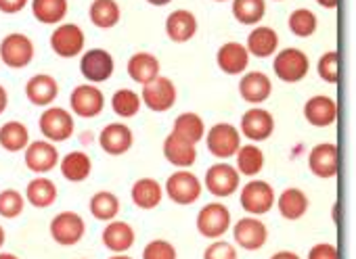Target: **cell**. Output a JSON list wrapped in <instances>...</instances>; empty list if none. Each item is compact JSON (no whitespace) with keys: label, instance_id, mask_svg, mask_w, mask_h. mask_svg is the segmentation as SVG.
Listing matches in <instances>:
<instances>
[{"label":"cell","instance_id":"cell-4","mask_svg":"<svg viewBox=\"0 0 356 259\" xmlns=\"http://www.w3.org/2000/svg\"><path fill=\"white\" fill-rule=\"evenodd\" d=\"M176 97H178V90L174 82L170 78L157 76L155 80L143 86L140 103L153 113H165L176 105Z\"/></svg>","mask_w":356,"mask_h":259},{"label":"cell","instance_id":"cell-42","mask_svg":"<svg viewBox=\"0 0 356 259\" xmlns=\"http://www.w3.org/2000/svg\"><path fill=\"white\" fill-rule=\"evenodd\" d=\"M316 74L323 82L337 84V78H339V55H337V51H327L321 55V59L316 63Z\"/></svg>","mask_w":356,"mask_h":259},{"label":"cell","instance_id":"cell-31","mask_svg":"<svg viewBox=\"0 0 356 259\" xmlns=\"http://www.w3.org/2000/svg\"><path fill=\"white\" fill-rule=\"evenodd\" d=\"M88 17L95 28L99 30H111L120 24L122 11L115 0H92L88 7Z\"/></svg>","mask_w":356,"mask_h":259},{"label":"cell","instance_id":"cell-9","mask_svg":"<svg viewBox=\"0 0 356 259\" xmlns=\"http://www.w3.org/2000/svg\"><path fill=\"white\" fill-rule=\"evenodd\" d=\"M204 186L210 190V194H214L218 199H225V197H231V194H235L239 190L241 176L235 169V165H231V163H214L206 172Z\"/></svg>","mask_w":356,"mask_h":259},{"label":"cell","instance_id":"cell-13","mask_svg":"<svg viewBox=\"0 0 356 259\" xmlns=\"http://www.w3.org/2000/svg\"><path fill=\"white\" fill-rule=\"evenodd\" d=\"M115 63L113 57L105 49H90L80 59V74L88 84H101L107 82L113 76Z\"/></svg>","mask_w":356,"mask_h":259},{"label":"cell","instance_id":"cell-36","mask_svg":"<svg viewBox=\"0 0 356 259\" xmlns=\"http://www.w3.org/2000/svg\"><path fill=\"white\" fill-rule=\"evenodd\" d=\"M30 144V132L28 126L22 122H7L0 128V147L9 153H19L26 151Z\"/></svg>","mask_w":356,"mask_h":259},{"label":"cell","instance_id":"cell-7","mask_svg":"<svg viewBox=\"0 0 356 259\" xmlns=\"http://www.w3.org/2000/svg\"><path fill=\"white\" fill-rule=\"evenodd\" d=\"M34 42L19 32H13L0 42V61L11 69H24L34 59Z\"/></svg>","mask_w":356,"mask_h":259},{"label":"cell","instance_id":"cell-43","mask_svg":"<svg viewBox=\"0 0 356 259\" xmlns=\"http://www.w3.org/2000/svg\"><path fill=\"white\" fill-rule=\"evenodd\" d=\"M143 259H178V253L170 240L155 238L143 249Z\"/></svg>","mask_w":356,"mask_h":259},{"label":"cell","instance_id":"cell-11","mask_svg":"<svg viewBox=\"0 0 356 259\" xmlns=\"http://www.w3.org/2000/svg\"><path fill=\"white\" fill-rule=\"evenodd\" d=\"M51 236L59 247H74L82 240L86 232V224L82 215L74 211H61L51 219Z\"/></svg>","mask_w":356,"mask_h":259},{"label":"cell","instance_id":"cell-52","mask_svg":"<svg viewBox=\"0 0 356 259\" xmlns=\"http://www.w3.org/2000/svg\"><path fill=\"white\" fill-rule=\"evenodd\" d=\"M0 259H19V257L13 253H0Z\"/></svg>","mask_w":356,"mask_h":259},{"label":"cell","instance_id":"cell-33","mask_svg":"<svg viewBox=\"0 0 356 259\" xmlns=\"http://www.w3.org/2000/svg\"><path fill=\"white\" fill-rule=\"evenodd\" d=\"M235 169L239 172V176H248L254 178L264 169V153L258 144L250 142L239 147V151L235 153Z\"/></svg>","mask_w":356,"mask_h":259},{"label":"cell","instance_id":"cell-46","mask_svg":"<svg viewBox=\"0 0 356 259\" xmlns=\"http://www.w3.org/2000/svg\"><path fill=\"white\" fill-rule=\"evenodd\" d=\"M28 0H0V13H7V15H15L22 9H26Z\"/></svg>","mask_w":356,"mask_h":259},{"label":"cell","instance_id":"cell-49","mask_svg":"<svg viewBox=\"0 0 356 259\" xmlns=\"http://www.w3.org/2000/svg\"><path fill=\"white\" fill-rule=\"evenodd\" d=\"M337 3H339V0H316V5L318 7H323V9H335L337 7Z\"/></svg>","mask_w":356,"mask_h":259},{"label":"cell","instance_id":"cell-24","mask_svg":"<svg viewBox=\"0 0 356 259\" xmlns=\"http://www.w3.org/2000/svg\"><path fill=\"white\" fill-rule=\"evenodd\" d=\"M101 240L111 253H126L134 247L136 234H134V228L130 224L120 222V219H111L103 228Z\"/></svg>","mask_w":356,"mask_h":259},{"label":"cell","instance_id":"cell-18","mask_svg":"<svg viewBox=\"0 0 356 259\" xmlns=\"http://www.w3.org/2000/svg\"><path fill=\"white\" fill-rule=\"evenodd\" d=\"M304 119L314 128H329L337 119V103L327 94L310 97L304 103Z\"/></svg>","mask_w":356,"mask_h":259},{"label":"cell","instance_id":"cell-21","mask_svg":"<svg viewBox=\"0 0 356 259\" xmlns=\"http://www.w3.org/2000/svg\"><path fill=\"white\" fill-rule=\"evenodd\" d=\"M216 63L227 76H241L250 65V53L241 42H227L216 53Z\"/></svg>","mask_w":356,"mask_h":259},{"label":"cell","instance_id":"cell-6","mask_svg":"<svg viewBox=\"0 0 356 259\" xmlns=\"http://www.w3.org/2000/svg\"><path fill=\"white\" fill-rule=\"evenodd\" d=\"M231 211L225 203L214 201L202 207V211L197 213V230L202 236L206 238H220L222 234H227V230H231Z\"/></svg>","mask_w":356,"mask_h":259},{"label":"cell","instance_id":"cell-32","mask_svg":"<svg viewBox=\"0 0 356 259\" xmlns=\"http://www.w3.org/2000/svg\"><path fill=\"white\" fill-rule=\"evenodd\" d=\"M172 134L183 138L191 144H197L204 136H206V124L204 119L197 115V113H181L176 119H174V126H172Z\"/></svg>","mask_w":356,"mask_h":259},{"label":"cell","instance_id":"cell-44","mask_svg":"<svg viewBox=\"0 0 356 259\" xmlns=\"http://www.w3.org/2000/svg\"><path fill=\"white\" fill-rule=\"evenodd\" d=\"M204 259H237V249L231 242L216 238V242L204 251Z\"/></svg>","mask_w":356,"mask_h":259},{"label":"cell","instance_id":"cell-26","mask_svg":"<svg viewBox=\"0 0 356 259\" xmlns=\"http://www.w3.org/2000/svg\"><path fill=\"white\" fill-rule=\"evenodd\" d=\"M245 49L250 55H254L258 59H268L279 49V34L268 26H258L250 32Z\"/></svg>","mask_w":356,"mask_h":259},{"label":"cell","instance_id":"cell-29","mask_svg":"<svg viewBox=\"0 0 356 259\" xmlns=\"http://www.w3.org/2000/svg\"><path fill=\"white\" fill-rule=\"evenodd\" d=\"M130 197H132V203L138 207V209H155L161 199H163V188L157 180L153 178H140L132 184L130 188Z\"/></svg>","mask_w":356,"mask_h":259},{"label":"cell","instance_id":"cell-23","mask_svg":"<svg viewBox=\"0 0 356 259\" xmlns=\"http://www.w3.org/2000/svg\"><path fill=\"white\" fill-rule=\"evenodd\" d=\"M163 157L168 163H172L174 167H181V169H187L195 163L197 159V144H191L183 138L174 136L172 132L165 136L163 140Z\"/></svg>","mask_w":356,"mask_h":259},{"label":"cell","instance_id":"cell-20","mask_svg":"<svg viewBox=\"0 0 356 259\" xmlns=\"http://www.w3.org/2000/svg\"><path fill=\"white\" fill-rule=\"evenodd\" d=\"M270 92H273V82L262 72H248L239 80V94H241V99L245 103L254 105V107H258L264 101H268Z\"/></svg>","mask_w":356,"mask_h":259},{"label":"cell","instance_id":"cell-28","mask_svg":"<svg viewBox=\"0 0 356 259\" xmlns=\"http://www.w3.org/2000/svg\"><path fill=\"white\" fill-rule=\"evenodd\" d=\"M275 203H277L279 213H281L285 219H289V222H296V219L304 217L306 211H308V205H310L306 192L300 190V188H285V190L275 199Z\"/></svg>","mask_w":356,"mask_h":259},{"label":"cell","instance_id":"cell-2","mask_svg":"<svg viewBox=\"0 0 356 259\" xmlns=\"http://www.w3.org/2000/svg\"><path fill=\"white\" fill-rule=\"evenodd\" d=\"M202 190H204L202 180L193 172H189V169L174 172L165 180V186H163V192L176 205H193L202 197Z\"/></svg>","mask_w":356,"mask_h":259},{"label":"cell","instance_id":"cell-47","mask_svg":"<svg viewBox=\"0 0 356 259\" xmlns=\"http://www.w3.org/2000/svg\"><path fill=\"white\" fill-rule=\"evenodd\" d=\"M7 105H9V94H7L5 86L0 84V115L7 111Z\"/></svg>","mask_w":356,"mask_h":259},{"label":"cell","instance_id":"cell-5","mask_svg":"<svg viewBox=\"0 0 356 259\" xmlns=\"http://www.w3.org/2000/svg\"><path fill=\"white\" fill-rule=\"evenodd\" d=\"M204 138H206L208 151L216 159H231V157H235V153L241 147V134H239V130L235 126L227 124V122L214 124Z\"/></svg>","mask_w":356,"mask_h":259},{"label":"cell","instance_id":"cell-51","mask_svg":"<svg viewBox=\"0 0 356 259\" xmlns=\"http://www.w3.org/2000/svg\"><path fill=\"white\" fill-rule=\"evenodd\" d=\"M5 240H7V234H5V228L0 226V249L5 247Z\"/></svg>","mask_w":356,"mask_h":259},{"label":"cell","instance_id":"cell-50","mask_svg":"<svg viewBox=\"0 0 356 259\" xmlns=\"http://www.w3.org/2000/svg\"><path fill=\"white\" fill-rule=\"evenodd\" d=\"M149 5H153V7H165V5H170L172 0H147Z\"/></svg>","mask_w":356,"mask_h":259},{"label":"cell","instance_id":"cell-30","mask_svg":"<svg viewBox=\"0 0 356 259\" xmlns=\"http://www.w3.org/2000/svg\"><path fill=\"white\" fill-rule=\"evenodd\" d=\"M61 176L70 182H84L92 174V159L84 151H72L59 161Z\"/></svg>","mask_w":356,"mask_h":259},{"label":"cell","instance_id":"cell-40","mask_svg":"<svg viewBox=\"0 0 356 259\" xmlns=\"http://www.w3.org/2000/svg\"><path fill=\"white\" fill-rule=\"evenodd\" d=\"M287 28H289V32L293 34V36H298V38H310L314 32H316V28H318V19H316V15L310 11V9H296L291 15H289V19H287Z\"/></svg>","mask_w":356,"mask_h":259},{"label":"cell","instance_id":"cell-27","mask_svg":"<svg viewBox=\"0 0 356 259\" xmlns=\"http://www.w3.org/2000/svg\"><path fill=\"white\" fill-rule=\"evenodd\" d=\"M126 69H128V76L132 82L145 86L159 76V59L151 53H134L128 59Z\"/></svg>","mask_w":356,"mask_h":259},{"label":"cell","instance_id":"cell-39","mask_svg":"<svg viewBox=\"0 0 356 259\" xmlns=\"http://www.w3.org/2000/svg\"><path fill=\"white\" fill-rule=\"evenodd\" d=\"M140 94L130 88H120L111 97V109L118 117L130 119L140 111Z\"/></svg>","mask_w":356,"mask_h":259},{"label":"cell","instance_id":"cell-14","mask_svg":"<svg viewBox=\"0 0 356 259\" xmlns=\"http://www.w3.org/2000/svg\"><path fill=\"white\" fill-rule=\"evenodd\" d=\"M233 238L235 242L245 251H258L268 240V228L266 224L256 215H245L233 226Z\"/></svg>","mask_w":356,"mask_h":259},{"label":"cell","instance_id":"cell-45","mask_svg":"<svg viewBox=\"0 0 356 259\" xmlns=\"http://www.w3.org/2000/svg\"><path fill=\"white\" fill-rule=\"evenodd\" d=\"M308 259H337V249L331 242H318L308 251Z\"/></svg>","mask_w":356,"mask_h":259},{"label":"cell","instance_id":"cell-1","mask_svg":"<svg viewBox=\"0 0 356 259\" xmlns=\"http://www.w3.org/2000/svg\"><path fill=\"white\" fill-rule=\"evenodd\" d=\"M273 72L275 76L285 82V84H298L302 82L308 72H310V59L304 51L300 49H281L275 53V61H273Z\"/></svg>","mask_w":356,"mask_h":259},{"label":"cell","instance_id":"cell-19","mask_svg":"<svg viewBox=\"0 0 356 259\" xmlns=\"http://www.w3.org/2000/svg\"><path fill=\"white\" fill-rule=\"evenodd\" d=\"M308 167L310 172L321 180H331L337 176V147L333 142H321L316 144L308 155Z\"/></svg>","mask_w":356,"mask_h":259},{"label":"cell","instance_id":"cell-10","mask_svg":"<svg viewBox=\"0 0 356 259\" xmlns=\"http://www.w3.org/2000/svg\"><path fill=\"white\" fill-rule=\"evenodd\" d=\"M86 44V36L80 26L76 24H59L57 30L51 34V49L61 59H74L82 55Z\"/></svg>","mask_w":356,"mask_h":259},{"label":"cell","instance_id":"cell-25","mask_svg":"<svg viewBox=\"0 0 356 259\" xmlns=\"http://www.w3.org/2000/svg\"><path fill=\"white\" fill-rule=\"evenodd\" d=\"M26 97L36 107H49L59 97V84L49 74H36L26 84Z\"/></svg>","mask_w":356,"mask_h":259},{"label":"cell","instance_id":"cell-22","mask_svg":"<svg viewBox=\"0 0 356 259\" xmlns=\"http://www.w3.org/2000/svg\"><path fill=\"white\" fill-rule=\"evenodd\" d=\"M165 34L176 44L189 42L197 34V17L187 9H178L170 13L165 19Z\"/></svg>","mask_w":356,"mask_h":259},{"label":"cell","instance_id":"cell-53","mask_svg":"<svg viewBox=\"0 0 356 259\" xmlns=\"http://www.w3.org/2000/svg\"><path fill=\"white\" fill-rule=\"evenodd\" d=\"M109 259H132V257H128L126 253H115L113 257H109Z\"/></svg>","mask_w":356,"mask_h":259},{"label":"cell","instance_id":"cell-3","mask_svg":"<svg viewBox=\"0 0 356 259\" xmlns=\"http://www.w3.org/2000/svg\"><path fill=\"white\" fill-rule=\"evenodd\" d=\"M275 199H277L275 188L264 180H250L248 184H243L239 194V203L243 211L256 217L268 213L275 207Z\"/></svg>","mask_w":356,"mask_h":259},{"label":"cell","instance_id":"cell-37","mask_svg":"<svg viewBox=\"0 0 356 259\" xmlns=\"http://www.w3.org/2000/svg\"><path fill=\"white\" fill-rule=\"evenodd\" d=\"M231 11L241 26H258L266 15V0H233Z\"/></svg>","mask_w":356,"mask_h":259},{"label":"cell","instance_id":"cell-8","mask_svg":"<svg viewBox=\"0 0 356 259\" xmlns=\"http://www.w3.org/2000/svg\"><path fill=\"white\" fill-rule=\"evenodd\" d=\"M38 128L49 142H65L74 136V115L61 107H49L40 115Z\"/></svg>","mask_w":356,"mask_h":259},{"label":"cell","instance_id":"cell-35","mask_svg":"<svg viewBox=\"0 0 356 259\" xmlns=\"http://www.w3.org/2000/svg\"><path fill=\"white\" fill-rule=\"evenodd\" d=\"M67 0H32V13L44 26H57L67 15Z\"/></svg>","mask_w":356,"mask_h":259},{"label":"cell","instance_id":"cell-34","mask_svg":"<svg viewBox=\"0 0 356 259\" xmlns=\"http://www.w3.org/2000/svg\"><path fill=\"white\" fill-rule=\"evenodd\" d=\"M26 201L36 209H47L57 201V186L49 178H34L26 188Z\"/></svg>","mask_w":356,"mask_h":259},{"label":"cell","instance_id":"cell-38","mask_svg":"<svg viewBox=\"0 0 356 259\" xmlns=\"http://www.w3.org/2000/svg\"><path fill=\"white\" fill-rule=\"evenodd\" d=\"M88 209H90L95 219L111 222L120 213V199L113 192H109V190H99V192L92 194V199L88 203Z\"/></svg>","mask_w":356,"mask_h":259},{"label":"cell","instance_id":"cell-54","mask_svg":"<svg viewBox=\"0 0 356 259\" xmlns=\"http://www.w3.org/2000/svg\"><path fill=\"white\" fill-rule=\"evenodd\" d=\"M214 3H227V0H214Z\"/></svg>","mask_w":356,"mask_h":259},{"label":"cell","instance_id":"cell-41","mask_svg":"<svg viewBox=\"0 0 356 259\" xmlns=\"http://www.w3.org/2000/svg\"><path fill=\"white\" fill-rule=\"evenodd\" d=\"M26 207V197L15 190V188H5L0 190V215L7 219H15L17 215H22Z\"/></svg>","mask_w":356,"mask_h":259},{"label":"cell","instance_id":"cell-17","mask_svg":"<svg viewBox=\"0 0 356 259\" xmlns=\"http://www.w3.org/2000/svg\"><path fill=\"white\" fill-rule=\"evenodd\" d=\"M132 142H134V134L132 130L122 124V122H115V124H107L101 134H99V144L101 149L107 153V155H113V157H120L124 153H128L132 149Z\"/></svg>","mask_w":356,"mask_h":259},{"label":"cell","instance_id":"cell-12","mask_svg":"<svg viewBox=\"0 0 356 259\" xmlns=\"http://www.w3.org/2000/svg\"><path fill=\"white\" fill-rule=\"evenodd\" d=\"M70 107L72 111L82 119H92L103 113L105 109V97L95 84H80L70 94Z\"/></svg>","mask_w":356,"mask_h":259},{"label":"cell","instance_id":"cell-16","mask_svg":"<svg viewBox=\"0 0 356 259\" xmlns=\"http://www.w3.org/2000/svg\"><path fill=\"white\" fill-rule=\"evenodd\" d=\"M59 163V151L49 140H34L26 147V167L34 174H47Z\"/></svg>","mask_w":356,"mask_h":259},{"label":"cell","instance_id":"cell-15","mask_svg":"<svg viewBox=\"0 0 356 259\" xmlns=\"http://www.w3.org/2000/svg\"><path fill=\"white\" fill-rule=\"evenodd\" d=\"M275 132V117L262 109V107H252L243 113L241 124H239V134H243L252 142H264L273 136Z\"/></svg>","mask_w":356,"mask_h":259},{"label":"cell","instance_id":"cell-48","mask_svg":"<svg viewBox=\"0 0 356 259\" xmlns=\"http://www.w3.org/2000/svg\"><path fill=\"white\" fill-rule=\"evenodd\" d=\"M270 259H302V257L293 251H277Z\"/></svg>","mask_w":356,"mask_h":259}]
</instances>
